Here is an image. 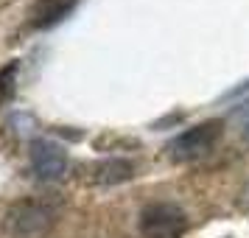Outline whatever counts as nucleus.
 <instances>
[{"label": "nucleus", "instance_id": "3", "mask_svg": "<svg viewBox=\"0 0 249 238\" xmlns=\"http://www.w3.org/2000/svg\"><path fill=\"white\" fill-rule=\"evenodd\" d=\"M53 221V213L48 210L45 204H36V202H23L20 207H14L9 213V233L12 238H36V236H45V230Z\"/></svg>", "mask_w": 249, "mask_h": 238}, {"label": "nucleus", "instance_id": "1", "mask_svg": "<svg viewBox=\"0 0 249 238\" xmlns=\"http://www.w3.org/2000/svg\"><path fill=\"white\" fill-rule=\"evenodd\" d=\"M221 135H224V124H221L218 118H210V121H204V124L193 126L188 132H182L179 137H174L168 146H165V151H168V157L177 160V163L207 157V154L218 146Z\"/></svg>", "mask_w": 249, "mask_h": 238}, {"label": "nucleus", "instance_id": "6", "mask_svg": "<svg viewBox=\"0 0 249 238\" xmlns=\"http://www.w3.org/2000/svg\"><path fill=\"white\" fill-rule=\"evenodd\" d=\"M14 70H17V65H9V68L0 73V101L12 92V79H14Z\"/></svg>", "mask_w": 249, "mask_h": 238}, {"label": "nucleus", "instance_id": "4", "mask_svg": "<svg viewBox=\"0 0 249 238\" xmlns=\"http://www.w3.org/2000/svg\"><path fill=\"white\" fill-rule=\"evenodd\" d=\"M31 168H34V174L39 180L53 182L59 177H65V171H68V154L53 140H34L31 143Z\"/></svg>", "mask_w": 249, "mask_h": 238}, {"label": "nucleus", "instance_id": "2", "mask_svg": "<svg viewBox=\"0 0 249 238\" xmlns=\"http://www.w3.org/2000/svg\"><path fill=\"white\" fill-rule=\"evenodd\" d=\"M188 230V216L174 202H154L140 213L143 238H182Z\"/></svg>", "mask_w": 249, "mask_h": 238}, {"label": "nucleus", "instance_id": "5", "mask_svg": "<svg viewBox=\"0 0 249 238\" xmlns=\"http://www.w3.org/2000/svg\"><path fill=\"white\" fill-rule=\"evenodd\" d=\"M79 0H36L31 9V25L34 28H51L59 20H65Z\"/></svg>", "mask_w": 249, "mask_h": 238}]
</instances>
